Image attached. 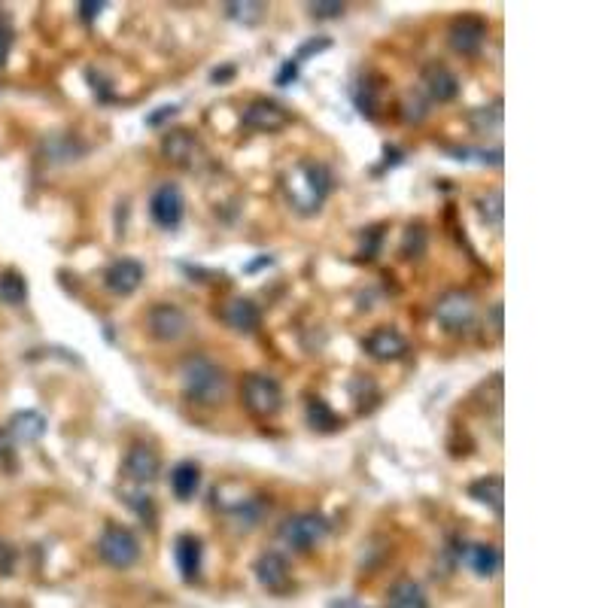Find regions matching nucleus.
Instances as JSON below:
<instances>
[{
  "instance_id": "f257e3e1",
  "label": "nucleus",
  "mask_w": 608,
  "mask_h": 608,
  "mask_svg": "<svg viewBox=\"0 0 608 608\" xmlns=\"http://www.w3.org/2000/svg\"><path fill=\"white\" fill-rule=\"evenodd\" d=\"M180 387H183V396L192 405L216 408L228 396V374H225V368L213 356L192 353L180 365Z\"/></svg>"
},
{
  "instance_id": "f03ea898",
  "label": "nucleus",
  "mask_w": 608,
  "mask_h": 608,
  "mask_svg": "<svg viewBox=\"0 0 608 608\" xmlns=\"http://www.w3.org/2000/svg\"><path fill=\"white\" fill-rule=\"evenodd\" d=\"M286 198L301 210V213H314L329 189H332V174L326 165H317V162H301L295 165L289 174H286Z\"/></svg>"
},
{
  "instance_id": "7ed1b4c3",
  "label": "nucleus",
  "mask_w": 608,
  "mask_h": 608,
  "mask_svg": "<svg viewBox=\"0 0 608 608\" xmlns=\"http://www.w3.org/2000/svg\"><path fill=\"white\" fill-rule=\"evenodd\" d=\"M435 323L447 332V335H466L475 329L478 323V301L472 292L453 289L444 292L435 304Z\"/></svg>"
},
{
  "instance_id": "20e7f679",
  "label": "nucleus",
  "mask_w": 608,
  "mask_h": 608,
  "mask_svg": "<svg viewBox=\"0 0 608 608\" xmlns=\"http://www.w3.org/2000/svg\"><path fill=\"white\" fill-rule=\"evenodd\" d=\"M329 520L317 511H298L280 523V539L295 551H314L329 539Z\"/></svg>"
},
{
  "instance_id": "39448f33",
  "label": "nucleus",
  "mask_w": 608,
  "mask_h": 608,
  "mask_svg": "<svg viewBox=\"0 0 608 608\" xmlns=\"http://www.w3.org/2000/svg\"><path fill=\"white\" fill-rule=\"evenodd\" d=\"M241 402L253 417H274L283 405V390L271 374L250 371L241 380Z\"/></svg>"
},
{
  "instance_id": "423d86ee",
  "label": "nucleus",
  "mask_w": 608,
  "mask_h": 608,
  "mask_svg": "<svg viewBox=\"0 0 608 608\" xmlns=\"http://www.w3.org/2000/svg\"><path fill=\"white\" fill-rule=\"evenodd\" d=\"M143 326H146V335L152 341L174 344L189 332V317H186V311L180 308V304L159 301V304H152V308L146 311Z\"/></svg>"
},
{
  "instance_id": "0eeeda50",
  "label": "nucleus",
  "mask_w": 608,
  "mask_h": 608,
  "mask_svg": "<svg viewBox=\"0 0 608 608\" xmlns=\"http://www.w3.org/2000/svg\"><path fill=\"white\" fill-rule=\"evenodd\" d=\"M98 554L113 569H131L140 560V542L131 529L110 523V526H104L101 539H98Z\"/></svg>"
},
{
  "instance_id": "6e6552de",
  "label": "nucleus",
  "mask_w": 608,
  "mask_h": 608,
  "mask_svg": "<svg viewBox=\"0 0 608 608\" xmlns=\"http://www.w3.org/2000/svg\"><path fill=\"white\" fill-rule=\"evenodd\" d=\"M159 469H162V460H159V450L146 444V441H137L128 447L125 453V463H122V472L128 481L134 484H149L159 478Z\"/></svg>"
},
{
  "instance_id": "1a4fd4ad",
  "label": "nucleus",
  "mask_w": 608,
  "mask_h": 608,
  "mask_svg": "<svg viewBox=\"0 0 608 608\" xmlns=\"http://www.w3.org/2000/svg\"><path fill=\"white\" fill-rule=\"evenodd\" d=\"M450 46L453 52H460V55H475L481 52L484 40H487V22L475 13H463V16H456L450 22Z\"/></svg>"
},
{
  "instance_id": "9d476101",
  "label": "nucleus",
  "mask_w": 608,
  "mask_h": 608,
  "mask_svg": "<svg viewBox=\"0 0 608 608\" xmlns=\"http://www.w3.org/2000/svg\"><path fill=\"white\" fill-rule=\"evenodd\" d=\"M149 216L162 228H174L183 219V192L177 183H162L149 195Z\"/></svg>"
},
{
  "instance_id": "9b49d317",
  "label": "nucleus",
  "mask_w": 608,
  "mask_h": 608,
  "mask_svg": "<svg viewBox=\"0 0 608 608\" xmlns=\"http://www.w3.org/2000/svg\"><path fill=\"white\" fill-rule=\"evenodd\" d=\"M362 347H365V353H368L371 359L390 362V359L405 356V350H408V338H405L399 329H393V326H380V329H371V332L365 335Z\"/></svg>"
},
{
  "instance_id": "f8f14e48",
  "label": "nucleus",
  "mask_w": 608,
  "mask_h": 608,
  "mask_svg": "<svg viewBox=\"0 0 608 608\" xmlns=\"http://www.w3.org/2000/svg\"><path fill=\"white\" fill-rule=\"evenodd\" d=\"M423 95L438 101V104L456 101L460 98V76L444 64H429L423 70Z\"/></svg>"
},
{
  "instance_id": "ddd939ff",
  "label": "nucleus",
  "mask_w": 608,
  "mask_h": 608,
  "mask_svg": "<svg viewBox=\"0 0 608 608\" xmlns=\"http://www.w3.org/2000/svg\"><path fill=\"white\" fill-rule=\"evenodd\" d=\"M143 262H137V259H131V256H122V259H116V262H110L107 265V271H104V283H107V289L110 292H116V295H131L140 283H143Z\"/></svg>"
},
{
  "instance_id": "4468645a",
  "label": "nucleus",
  "mask_w": 608,
  "mask_h": 608,
  "mask_svg": "<svg viewBox=\"0 0 608 608\" xmlns=\"http://www.w3.org/2000/svg\"><path fill=\"white\" fill-rule=\"evenodd\" d=\"M256 578L265 584V590L283 593V590H289V584H292V566H289V560H286L283 554L265 551V554L256 560Z\"/></svg>"
},
{
  "instance_id": "2eb2a0df",
  "label": "nucleus",
  "mask_w": 608,
  "mask_h": 608,
  "mask_svg": "<svg viewBox=\"0 0 608 608\" xmlns=\"http://www.w3.org/2000/svg\"><path fill=\"white\" fill-rule=\"evenodd\" d=\"M286 119H289V113H286L277 101H271V98H256V101L244 110L247 128H256V131H277V128L286 125Z\"/></svg>"
},
{
  "instance_id": "dca6fc26",
  "label": "nucleus",
  "mask_w": 608,
  "mask_h": 608,
  "mask_svg": "<svg viewBox=\"0 0 608 608\" xmlns=\"http://www.w3.org/2000/svg\"><path fill=\"white\" fill-rule=\"evenodd\" d=\"M222 323L238 332H253L259 326V308L250 298H228L222 304Z\"/></svg>"
},
{
  "instance_id": "f3484780",
  "label": "nucleus",
  "mask_w": 608,
  "mask_h": 608,
  "mask_svg": "<svg viewBox=\"0 0 608 608\" xmlns=\"http://www.w3.org/2000/svg\"><path fill=\"white\" fill-rule=\"evenodd\" d=\"M162 156L174 165H189L195 156V137L183 128H174L171 134H165L162 140Z\"/></svg>"
},
{
  "instance_id": "a211bd4d",
  "label": "nucleus",
  "mask_w": 608,
  "mask_h": 608,
  "mask_svg": "<svg viewBox=\"0 0 608 608\" xmlns=\"http://www.w3.org/2000/svg\"><path fill=\"white\" fill-rule=\"evenodd\" d=\"M387 608H429V599H426V593H423V587L417 581L405 578V581H396L390 587Z\"/></svg>"
},
{
  "instance_id": "6ab92c4d",
  "label": "nucleus",
  "mask_w": 608,
  "mask_h": 608,
  "mask_svg": "<svg viewBox=\"0 0 608 608\" xmlns=\"http://www.w3.org/2000/svg\"><path fill=\"white\" fill-rule=\"evenodd\" d=\"M463 560L475 575H484V578L493 575L502 566V554L496 548H490V545H469L463 551Z\"/></svg>"
},
{
  "instance_id": "aec40b11",
  "label": "nucleus",
  "mask_w": 608,
  "mask_h": 608,
  "mask_svg": "<svg viewBox=\"0 0 608 608\" xmlns=\"http://www.w3.org/2000/svg\"><path fill=\"white\" fill-rule=\"evenodd\" d=\"M171 487H174V496L180 499V502H189L195 493H198V487H201V469L195 466V463H180L174 472H171Z\"/></svg>"
},
{
  "instance_id": "412c9836",
  "label": "nucleus",
  "mask_w": 608,
  "mask_h": 608,
  "mask_svg": "<svg viewBox=\"0 0 608 608\" xmlns=\"http://www.w3.org/2000/svg\"><path fill=\"white\" fill-rule=\"evenodd\" d=\"M201 557H204V548H201V542L195 536H180L177 539V566H180L183 578H195L198 575Z\"/></svg>"
},
{
  "instance_id": "4be33fe9",
  "label": "nucleus",
  "mask_w": 608,
  "mask_h": 608,
  "mask_svg": "<svg viewBox=\"0 0 608 608\" xmlns=\"http://www.w3.org/2000/svg\"><path fill=\"white\" fill-rule=\"evenodd\" d=\"M46 432V417L37 411H19L10 420V438H22V441H34Z\"/></svg>"
},
{
  "instance_id": "5701e85b",
  "label": "nucleus",
  "mask_w": 608,
  "mask_h": 608,
  "mask_svg": "<svg viewBox=\"0 0 608 608\" xmlns=\"http://www.w3.org/2000/svg\"><path fill=\"white\" fill-rule=\"evenodd\" d=\"M28 295V286H25V277L19 271H4L0 274V298L10 301V304H22Z\"/></svg>"
},
{
  "instance_id": "b1692460",
  "label": "nucleus",
  "mask_w": 608,
  "mask_h": 608,
  "mask_svg": "<svg viewBox=\"0 0 608 608\" xmlns=\"http://www.w3.org/2000/svg\"><path fill=\"white\" fill-rule=\"evenodd\" d=\"M472 496L487 499L496 511H502V478H487V481L472 484Z\"/></svg>"
},
{
  "instance_id": "393cba45",
  "label": "nucleus",
  "mask_w": 608,
  "mask_h": 608,
  "mask_svg": "<svg viewBox=\"0 0 608 608\" xmlns=\"http://www.w3.org/2000/svg\"><path fill=\"white\" fill-rule=\"evenodd\" d=\"M308 423L314 429H335L338 426V420L332 417V408L323 405L320 399H311V405H308Z\"/></svg>"
},
{
  "instance_id": "a878e982",
  "label": "nucleus",
  "mask_w": 608,
  "mask_h": 608,
  "mask_svg": "<svg viewBox=\"0 0 608 608\" xmlns=\"http://www.w3.org/2000/svg\"><path fill=\"white\" fill-rule=\"evenodd\" d=\"M481 213L490 225H502V192H490L481 198Z\"/></svg>"
},
{
  "instance_id": "bb28decb",
  "label": "nucleus",
  "mask_w": 608,
  "mask_h": 608,
  "mask_svg": "<svg viewBox=\"0 0 608 608\" xmlns=\"http://www.w3.org/2000/svg\"><path fill=\"white\" fill-rule=\"evenodd\" d=\"M429 110V104H426V95H420V92H411L408 98H405V116L411 119V122H417V119H423V113Z\"/></svg>"
},
{
  "instance_id": "cd10ccee",
  "label": "nucleus",
  "mask_w": 608,
  "mask_h": 608,
  "mask_svg": "<svg viewBox=\"0 0 608 608\" xmlns=\"http://www.w3.org/2000/svg\"><path fill=\"white\" fill-rule=\"evenodd\" d=\"M326 46H332V40H329V37H314V40H308V43H301L298 58H311V55L323 52ZM298 58H295V61H298Z\"/></svg>"
},
{
  "instance_id": "c85d7f7f",
  "label": "nucleus",
  "mask_w": 608,
  "mask_h": 608,
  "mask_svg": "<svg viewBox=\"0 0 608 608\" xmlns=\"http://www.w3.org/2000/svg\"><path fill=\"white\" fill-rule=\"evenodd\" d=\"M10 49H13V31L7 25H0V67L7 64L10 58Z\"/></svg>"
},
{
  "instance_id": "c756f323",
  "label": "nucleus",
  "mask_w": 608,
  "mask_h": 608,
  "mask_svg": "<svg viewBox=\"0 0 608 608\" xmlns=\"http://www.w3.org/2000/svg\"><path fill=\"white\" fill-rule=\"evenodd\" d=\"M295 67H298V61H295V58H292V61H286V64H283V70H277V80H274V83H277V86L292 83V80H295Z\"/></svg>"
},
{
  "instance_id": "7c9ffc66",
  "label": "nucleus",
  "mask_w": 608,
  "mask_h": 608,
  "mask_svg": "<svg viewBox=\"0 0 608 608\" xmlns=\"http://www.w3.org/2000/svg\"><path fill=\"white\" fill-rule=\"evenodd\" d=\"M344 7L341 4H311V13L314 16H338Z\"/></svg>"
},
{
  "instance_id": "2f4dec72",
  "label": "nucleus",
  "mask_w": 608,
  "mask_h": 608,
  "mask_svg": "<svg viewBox=\"0 0 608 608\" xmlns=\"http://www.w3.org/2000/svg\"><path fill=\"white\" fill-rule=\"evenodd\" d=\"M228 76H235V67H219L213 80H216V83H222V80H228Z\"/></svg>"
},
{
  "instance_id": "473e14b6",
  "label": "nucleus",
  "mask_w": 608,
  "mask_h": 608,
  "mask_svg": "<svg viewBox=\"0 0 608 608\" xmlns=\"http://www.w3.org/2000/svg\"><path fill=\"white\" fill-rule=\"evenodd\" d=\"M98 10H101V7H86V4L80 7V13H83V16H95Z\"/></svg>"
}]
</instances>
